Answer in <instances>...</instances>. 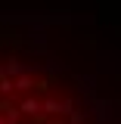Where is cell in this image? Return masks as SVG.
Instances as JSON below:
<instances>
[{"label": "cell", "instance_id": "cell-1", "mask_svg": "<svg viewBox=\"0 0 121 124\" xmlns=\"http://www.w3.org/2000/svg\"><path fill=\"white\" fill-rule=\"evenodd\" d=\"M0 124H103L53 78L28 68H0Z\"/></svg>", "mask_w": 121, "mask_h": 124}]
</instances>
